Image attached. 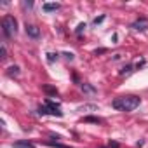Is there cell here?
<instances>
[{
    "mask_svg": "<svg viewBox=\"0 0 148 148\" xmlns=\"http://www.w3.org/2000/svg\"><path fill=\"white\" fill-rule=\"evenodd\" d=\"M0 58H2V59H5V58H7V49H5V45L0 47Z\"/></svg>",
    "mask_w": 148,
    "mask_h": 148,
    "instance_id": "cell-16",
    "label": "cell"
},
{
    "mask_svg": "<svg viewBox=\"0 0 148 148\" xmlns=\"http://www.w3.org/2000/svg\"><path fill=\"white\" fill-rule=\"evenodd\" d=\"M7 75H9V77H14V75H19V66H16V64H12V66H9V68H7Z\"/></svg>",
    "mask_w": 148,
    "mask_h": 148,
    "instance_id": "cell-11",
    "label": "cell"
},
{
    "mask_svg": "<svg viewBox=\"0 0 148 148\" xmlns=\"http://www.w3.org/2000/svg\"><path fill=\"white\" fill-rule=\"evenodd\" d=\"M58 58H59V54H58V52H49V54H47V61H49V63L58 61Z\"/></svg>",
    "mask_w": 148,
    "mask_h": 148,
    "instance_id": "cell-13",
    "label": "cell"
},
{
    "mask_svg": "<svg viewBox=\"0 0 148 148\" xmlns=\"http://www.w3.org/2000/svg\"><path fill=\"white\" fill-rule=\"evenodd\" d=\"M103 21H105V14H103V16H99V18H96L92 23H94V25H99V23H103Z\"/></svg>",
    "mask_w": 148,
    "mask_h": 148,
    "instance_id": "cell-19",
    "label": "cell"
},
{
    "mask_svg": "<svg viewBox=\"0 0 148 148\" xmlns=\"http://www.w3.org/2000/svg\"><path fill=\"white\" fill-rule=\"evenodd\" d=\"M25 32H26V35L32 37V38H38V37H40V28L35 26V25H26V26H25Z\"/></svg>",
    "mask_w": 148,
    "mask_h": 148,
    "instance_id": "cell-5",
    "label": "cell"
},
{
    "mask_svg": "<svg viewBox=\"0 0 148 148\" xmlns=\"http://www.w3.org/2000/svg\"><path fill=\"white\" fill-rule=\"evenodd\" d=\"M47 113H49L47 106H38V115H47Z\"/></svg>",
    "mask_w": 148,
    "mask_h": 148,
    "instance_id": "cell-18",
    "label": "cell"
},
{
    "mask_svg": "<svg viewBox=\"0 0 148 148\" xmlns=\"http://www.w3.org/2000/svg\"><path fill=\"white\" fill-rule=\"evenodd\" d=\"M44 91H45L47 94H54V96H58V89H56V87H51V86H44Z\"/></svg>",
    "mask_w": 148,
    "mask_h": 148,
    "instance_id": "cell-12",
    "label": "cell"
},
{
    "mask_svg": "<svg viewBox=\"0 0 148 148\" xmlns=\"http://www.w3.org/2000/svg\"><path fill=\"white\" fill-rule=\"evenodd\" d=\"M45 106H47V110H49L51 115H54V117H63L61 106H59L58 103H54L52 99H45Z\"/></svg>",
    "mask_w": 148,
    "mask_h": 148,
    "instance_id": "cell-3",
    "label": "cell"
},
{
    "mask_svg": "<svg viewBox=\"0 0 148 148\" xmlns=\"http://www.w3.org/2000/svg\"><path fill=\"white\" fill-rule=\"evenodd\" d=\"M80 89H82V92H86V94H94V92H96V89H94L92 86H89V84H80Z\"/></svg>",
    "mask_w": 148,
    "mask_h": 148,
    "instance_id": "cell-10",
    "label": "cell"
},
{
    "mask_svg": "<svg viewBox=\"0 0 148 148\" xmlns=\"http://www.w3.org/2000/svg\"><path fill=\"white\" fill-rule=\"evenodd\" d=\"M82 122H86V124H103L105 120L99 119V117H92V115H89V117H84Z\"/></svg>",
    "mask_w": 148,
    "mask_h": 148,
    "instance_id": "cell-8",
    "label": "cell"
},
{
    "mask_svg": "<svg viewBox=\"0 0 148 148\" xmlns=\"http://www.w3.org/2000/svg\"><path fill=\"white\" fill-rule=\"evenodd\" d=\"M14 148H35V145L30 143L28 139H21V141H16L14 143Z\"/></svg>",
    "mask_w": 148,
    "mask_h": 148,
    "instance_id": "cell-7",
    "label": "cell"
},
{
    "mask_svg": "<svg viewBox=\"0 0 148 148\" xmlns=\"http://www.w3.org/2000/svg\"><path fill=\"white\" fill-rule=\"evenodd\" d=\"M132 64H127V66H122V70H120V75H125V73H131L132 71Z\"/></svg>",
    "mask_w": 148,
    "mask_h": 148,
    "instance_id": "cell-15",
    "label": "cell"
},
{
    "mask_svg": "<svg viewBox=\"0 0 148 148\" xmlns=\"http://www.w3.org/2000/svg\"><path fill=\"white\" fill-rule=\"evenodd\" d=\"M47 145L49 146H54V148H71L68 145H61V143H54V141H47Z\"/></svg>",
    "mask_w": 148,
    "mask_h": 148,
    "instance_id": "cell-14",
    "label": "cell"
},
{
    "mask_svg": "<svg viewBox=\"0 0 148 148\" xmlns=\"http://www.w3.org/2000/svg\"><path fill=\"white\" fill-rule=\"evenodd\" d=\"M2 32H4V35L7 38H11V37H14L18 33V21H16L14 16H9V14L4 16V19H2Z\"/></svg>",
    "mask_w": 148,
    "mask_h": 148,
    "instance_id": "cell-2",
    "label": "cell"
},
{
    "mask_svg": "<svg viewBox=\"0 0 148 148\" xmlns=\"http://www.w3.org/2000/svg\"><path fill=\"white\" fill-rule=\"evenodd\" d=\"M139 103H141V99H139L138 96L129 94V96L115 98L113 103H112V106H113L115 110H119V112H132V110H136V108L139 106Z\"/></svg>",
    "mask_w": 148,
    "mask_h": 148,
    "instance_id": "cell-1",
    "label": "cell"
},
{
    "mask_svg": "<svg viewBox=\"0 0 148 148\" xmlns=\"http://www.w3.org/2000/svg\"><path fill=\"white\" fill-rule=\"evenodd\" d=\"M63 56H64L68 61H73V54H71V52H63Z\"/></svg>",
    "mask_w": 148,
    "mask_h": 148,
    "instance_id": "cell-21",
    "label": "cell"
},
{
    "mask_svg": "<svg viewBox=\"0 0 148 148\" xmlns=\"http://www.w3.org/2000/svg\"><path fill=\"white\" fill-rule=\"evenodd\" d=\"M23 7L25 9H32L33 7V2H23Z\"/></svg>",
    "mask_w": 148,
    "mask_h": 148,
    "instance_id": "cell-22",
    "label": "cell"
},
{
    "mask_svg": "<svg viewBox=\"0 0 148 148\" xmlns=\"http://www.w3.org/2000/svg\"><path fill=\"white\" fill-rule=\"evenodd\" d=\"M77 112H98V105H84V106H79Z\"/></svg>",
    "mask_w": 148,
    "mask_h": 148,
    "instance_id": "cell-9",
    "label": "cell"
},
{
    "mask_svg": "<svg viewBox=\"0 0 148 148\" xmlns=\"http://www.w3.org/2000/svg\"><path fill=\"white\" fill-rule=\"evenodd\" d=\"M49 136H51V138H54V139H61V136H59V134H56V132H49Z\"/></svg>",
    "mask_w": 148,
    "mask_h": 148,
    "instance_id": "cell-23",
    "label": "cell"
},
{
    "mask_svg": "<svg viewBox=\"0 0 148 148\" xmlns=\"http://www.w3.org/2000/svg\"><path fill=\"white\" fill-rule=\"evenodd\" d=\"M108 148H120V145H119L117 141H110V143H108Z\"/></svg>",
    "mask_w": 148,
    "mask_h": 148,
    "instance_id": "cell-20",
    "label": "cell"
},
{
    "mask_svg": "<svg viewBox=\"0 0 148 148\" xmlns=\"http://www.w3.org/2000/svg\"><path fill=\"white\" fill-rule=\"evenodd\" d=\"M61 5L58 4V2H45L44 5H42V9L45 11V12H54V11H58Z\"/></svg>",
    "mask_w": 148,
    "mask_h": 148,
    "instance_id": "cell-6",
    "label": "cell"
},
{
    "mask_svg": "<svg viewBox=\"0 0 148 148\" xmlns=\"http://www.w3.org/2000/svg\"><path fill=\"white\" fill-rule=\"evenodd\" d=\"M131 28L136 30V32H145V30H148V19L146 18H139V19H136L131 25Z\"/></svg>",
    "mask_w": 148,
    "mask_h": 148,
    "instance_id": "cell-4",
    "label": "cell"
},
{
    "mask_svg": "<svg viewBox=\"0 0 148 148\" xmlns=\"http://www.w3.org/2000/svg\"><path fill=\"white\" fill-rule=\"evenodd\" d=\"M84 30H86V23H80V25L77 26V30H75V33H77V35H80V33H82Z\"/></svg>",
    "mask_w": 148,
    "mask_h": 148,
    "instance_id": "cell-17",
    "label": "cell"
}]
</instances>
